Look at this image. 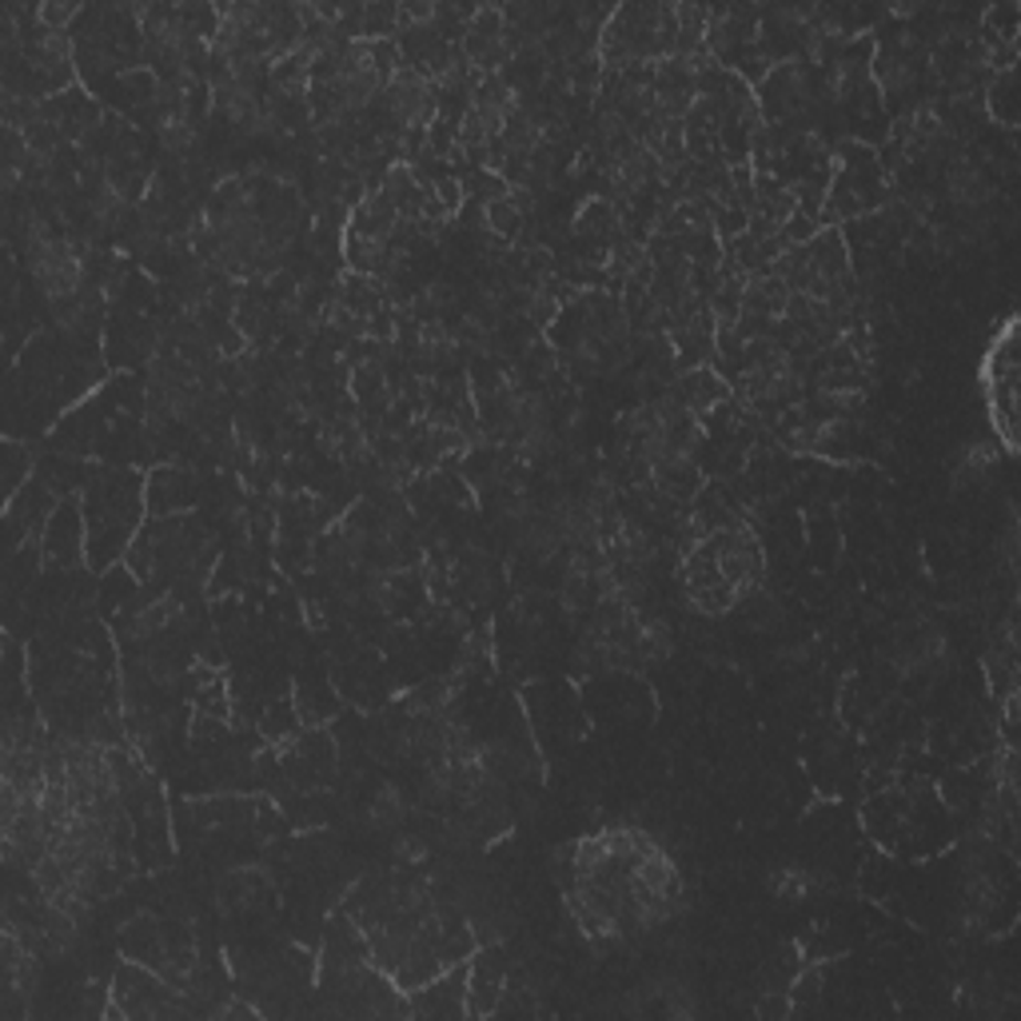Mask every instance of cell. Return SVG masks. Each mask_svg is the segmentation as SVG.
Masks as SVG:
<instances>
[{
    "mask_svg": "<svg viewBox=\"0 0 1021 1021\" xmlns=\"http://www.w3.org/2000/svg\"><path fill=\"white\" fill-rule=\"evenodd\" d=\"M24 252H29L32 280L44 287L49 299L64 304V299H72L81 292V276H84L81 255H76V248L64 235L49 232V224H44L41 215H32L29 228H24Z\"/></svg>",
    "mask_w": 1021,
    "mask_h": 1021,
    "instance_id": "cell-1",
    "label": "cell"
},
{
    "mask_svg": "<svg viewBox=\"0 0 1021 1021\" xmlns=\"http://www.w3.org/2000/svg\"><path fill=\"white\" fill-rule=\"evenodd\" d=\"M950 659V634L941 631L938 623H929V619L906 623L894 634V646H890V663L906 678H938V674H946Z\"/></svg>",
    "mask_w": 1021,
    "mask_h": 1021,
    "instance_id": "cell-2",
    "label": "cell"
},
{
    "mask_svg": "<svg viewBox=\"0 0 1021 1021\" xmlns=\"http://www.w3.org/2000/svg\"><path fill=\"white\" fill-rule=\"evenodd\" d=\"M383 108L396 124L403 128H423L435 113V88L423 72L415 69H396L391 81L383 84Z\"/></svg>",
    "mask_w": 1021,
    "mask_h": 1021,
    "instance_id": "cell-3",
    "label": "cell"
},
{
    "mask_svg": "<svg viewBox=\"0 0 1021 1021\" xmlns=\"http://www.w3.org/2000/svg\"><path fill=\"white\" fill-rule=\"evenodd\" d=\"M946 192H950V200L958 208L978 212V208L990 204L993 188L981 164H973L970 156H958V160H950V168H946Z\"/></svg>",
    "mask_w": 1021,
    "mask_h": 1021,
    "instance_id": "cell-4",
    "label": "cell"
},
{
    "mask_svg": "<svg viewBox=\"0 0 1021 1021\" xmlns=\"http://www.w3.org/2000/svg\"><path fill=\"white\" fill-rule=\"evenodd\" d=\"M212 104L228 116V120L235 124V128H244V133H252L255 120H260V113H264V104H260V96H255L252 84L232 81L228 72H224V81H215Z\"/></svg>",
    "mask_w": 1021,
    "mask_h": 1021,
    "instance_id": "cell-5",
    "label": "cell"
},
{
    "mask_svg": "<svg viewBox=\"0 0 1021 1021\" xmlns=\"http://www.w3.org/2000/svg\"><path fill=\"white\" fill-rule=\"evenodd\" d=\"M408 818H411V798L396 782H383L368 798V827L379 830V834H399V830L408 827Z\"/></svg>",
    "mask_w": 1021,
    "mask_h": 1021,
    "instance_id": "cell-6",
    "label": "cell"
},
{
    "mask_svg": "<svg viewBox=\"0 0 1021 1021\" xmlns=\"http://www.w3.org/2000/svg\"><path fill=\"white\" fill-rule=\"evenodd\" d=\"M176 619H180V603H176L172 594L152 599V603H144L133 611V619H128V639H133V643H152V639H160Z\"/></svg>",
    "mask_w": 1021,
    "mask_h": 1021,
    "instance_id": "cell-7",
    "label": "cell"
},
{
    "mask_svg": "<svg viewBox=\"0 0 1021 1021\" xmlns=\"http://www.w3.org/2000/svg\"><path fill=\"white\" fill-rule=\"evenodd\" d=\"M264 874H255V870H232L224 882H220V906L228 909V914H240V909H252L255 902L264 898Z\"/></svg>",
    "mask_w": 1021,
    "mask_h": 1021,
    "instance_id": "cell-8",
    "label": "cell"
},
{
    "mask_svg": "<svg viewBox=\"0 0 1021 1021\" xmlns=\"http://www.w3.org/2000/svg\"><path fill=\"white\" fill-rule=\"evenodd\" d=\"M993 467H998V455L990 443H966L954 463V487H981L993 475Z\"/></svg>",
    "mask_w": 1021,
    "mask_h": 1021,
    "instance_id": "cell-9",
    "label": "cell"
},
{
    "mask_svg": "<svg viewBox=\"0 0 1021 1021\" xmlns=\"http://www.w3.org/2000/svg\"><path fill=\"white\" fill-rule=\"evenodd\" d=\"M631 639H634V651H639V663H659V659H666V654L674 651L671 627H666L663 619H634Z\"/></svg>",
    "mask_w": 1021,
    "mask_h": 1021,
    "instance_id": "cell-10",
    "label": "cell"
},
{
    "mask_svg": "<svg viewBox=\"0 0 1021 1021\" xmlns=\"http://www.w3.org/2000/svg\"><path fill=\"white\" fill-rule=\"evenodd\" d=\"M814 886H818V878L807 866H778L775 874H770V894H775L778 902H787V906L807 902L810 894H814Z\"/></svg>",
    "mask_w": 1021,
    "mask_h": 1021,
    "instance_id": "cell-11",
    "label": "cell"
},
{
    "mask_svg": "<svg viewBox=\"0 0 1021 1021\" xmlns=\"http://www.w3.org/2000/svg\"><path fill=\"white\" fill-rule=\"evenodd\" d=\"M160 144L176 156H188L196 144H200V128H196V120L185 108H172V113L160 120Z\"/></svg>",
    "mask_w": 1021,
    "mask_h": 1021,
    "instance_id": "cell-12",
    "label": "cell"
},
{
    "mask_svg": "<svg viewBox=\"0 0 1021 1021\" xmlns=\"http://www.w3.org/2000/svg\"><path fill=\"white\" fill-rule=\"evenodd\" d=\"M941 140H946V124L938 120L934 113H926V108H918L914 113V120L906 124V144H909V152H938L941 148Z\"/></svg>",
    "mask_w": 1021,
    "mask_h": 1021,
    "instance_id": "cell-13",
    "label": "cell"
},
{
    "mask_svg": "<svg viewBox=\"0 0 1021 1021\" xmlns=\"http://www.w3.org/2000/svg\"><path fill=\"white\" fill-rule=\"evenodd\" d=\"M878 81H882L886 93L898 96V93H906L909 84L918 81V64L909 61L906 52H886V56L878 61Z\"/></svg>",
    "mask_w": 1021,
    "mask_h": 1021,
    "instance_id": "cell-14",
    "label": "cell"
},
{
    "mask_svg": "<svg viewBox=\"0 0 1021 1021\" xmlns=\"http://www.w3.org/2000/svg\"><path fill=\"white\" fill-rule=\"evenodd\" d=\"M391 850H396L399 862L415 866V862L428 859V838L419 834V830H399V834H391Z\"/></svg>",
    "mask_w": 1021,
    "mask_h": 1021,
    "instance_id": "cell-15",
    "label": "cell"
},
{
    "mask_svg": "<svg viewBox=\"0 0 1021 1021\" xmlns=\"http://www.w3.org/2000/svg\"><path fill=\"white\" fill-rule=\"evenodd\" d=\"M487 220L495 224V232H515L519 228V208L510 204V196H499V200H491L487 204Z\"/></svg>",
    "mask_w": 1021,
    "mask_h": 1021,
    "instance_id": "cell-16",
    "label": "cell"
},
{
    "mask_svg": "<svg viewBox=\"0 0 1021 1021\" xmlns=\"http://www.w3.org/2000/svg\"><path fill=\"white\" fill-rule=\"evenodd\" d=\"M750 611H755V627H778V623H782V603H778L775 594L755 591V603H750Z\"/></svg>",
    "mask_w": 1021,
    "mask_h": 1021,
    "instance_id": "cell-17",
    "label": "cell"
},
{
    "mask_svg": "<svg viewBox=\"0 0 1021 1021\" xmlns=\"http://www.w3.org/2000/svg\"><path fill=\"white\" fill-rule=\"evenodd\" d=\"M72 17H76V4H41L36 9V21H41L44 32H64Z\"/></svg>",
    "mask_w": 1021,
    "mask_h": 1021,
    "instance_id": "cell-18",
    "label": "cell"
}]
</instances>
